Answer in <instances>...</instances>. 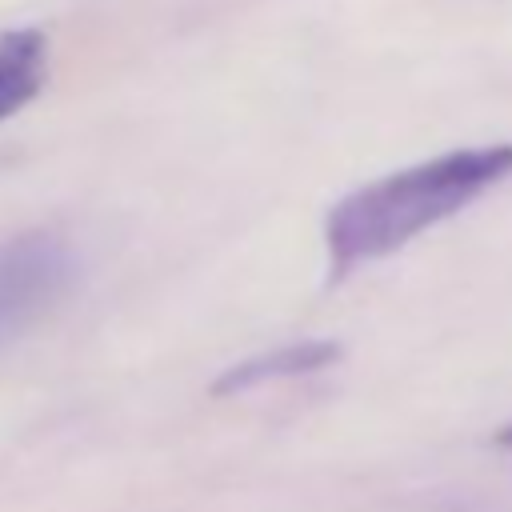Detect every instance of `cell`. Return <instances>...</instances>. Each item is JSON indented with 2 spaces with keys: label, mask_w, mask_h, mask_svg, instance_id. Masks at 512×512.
I'll list each match as a JSON object with an SVG mask.
<instances>
[{
  "label": "cell",
  "mask_w": 512,
  "mask_h": 512,
  "mask_svg": "<svg viewBox=\"0 0 512 512\" xmlns=\"http://www.w3.org/2000/svg\"><path fill=\"white\" fill-rule=\"evenodd\" d=\"M76 256L48 228L20 232L0 244V348L36 328L72 288Z\"/></svg>",
  "instance_id": "obj_2"
},
{
  "label": "cell",
  "mask_w": 512,
  "mask_h": 512,
  "mask_svg": "<svg viewBox=\"0 0 512 512\" xmlns=\"http://www.w3.org/2000/svg\"><path fill=\"white\" fill-rule=\"evenodd\" d=\"M48 80V40L40 28H0V124L28 108Z\"/></svg>",
  "instance_id": "obj_4"
},
{
  "label": "cell",
  "mask_w": 512,
  "mask_h": 512,
  "mask_svg": "<svg viewBox=\"0 0 512 512\" xmlns=\"http://www.w3.org/2000/svg\"><path fill=\"white\" fill-rule=\"evenodd\" d=\"M508 176L512 144H484L432 156L348 192L324 224L332 276H348L368 260L400 252L408 240L456 216L464 204L504 184Z\"/></svg>",
  "instance_id": "obj_1"
},
{
  "label": "cell",
  "mask_w": 512,
  "mask_h": 512,
  "mask_svg": "<svg viewBox=\"0 0 512 512\" xmlns=\"http://www.w3.org/2000/svg\"><path fill=\"white\" fill-rule=\"evenodd\" d=\"M336 360H340L336 340H300V344H288V348H272V352H260L252 360H240V364L224 368L212 380V396H240V392H252V388L276 384V380L312 376V372L332 368Z\"/></svg>",
  "instance_id": "obj_3"
},
{
  "label": "cell",
  "mask_w": 512,
  "mask_h": 512,
  "mask_svg": "<svg viewBox=\"0 0 512 512\" xmlns=\"http://www.w3.org/2000/svg\"><path fill=\"white\" fill-rule=\"evenodd\" d=\"M496 440H500V444H512V424H508V428H500V432H496Z\"/></svg>",
  "instance_id": "obj_5"
}]
</instances>
